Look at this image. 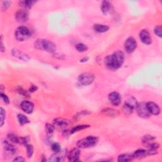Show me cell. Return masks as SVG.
<instances>
[{"label":"cell","mask_w":162,"mask_h":162,"mask_svg":"<svg viewBox=\"0 0 162 162\" xmlns=\"http://www.w3.org/2000/svg\"><path fill=\"white\" fill-rule=\"evenodd\" d=\"M146 106L149 113L154 115H158L160 113V108L159 106L153 102H148L146 103Z\"/></svg>","instance_id":"14"},{"label":"cell","mask_w":162,"mask_h":162,"mask_svg":"<svg viewBox=\"0 0 162 162\" xmlns=\"http://www.w3.org/2000/svg\"><path fill=\"white\" fill-rule=\"evenodd\" d=\"M102 113L105 115L106 116H108V117H116V116H117L118 115V113L117 111H116L113 109L111 108H105L103 110H102Z\"/></svg>","instance_id":"23"},{"label":"cell","mask_w":162,"mask_h":162,"mask_svg":"<svg viewBox=\"0 0 162 162\" xmlns=\"http://www.w3.org/2000/svg\"><path fill=\"white\" fill-rule=\"evenodd\" d=\"M154 32L155 34L160 37H161L162 36V27L161 26H157L155 27Z\"/></svg>","instance_id":"35"},{"label":"cell","mask_w":162,"mask_h":162,"mask_svg":"<svg viewBox=\"0 0 162 162\" xmlns=\"http://www.w3.org/2000/svg\"><path fill=\"white\" fill-rule=\"evenodd\" d=\"M155 138L150 135H146L143 137L142 143L146 147H148L149 144L154 143Z\"/></svg>","instance_id":"18"},{"label":"cell","mask_w":162,"mask_h":162,"mask_svg":"<svg viewBox=\"0 0 162 162\" xmlns=\"http://www.w3.org/2000/svg\"><path fill=\"white\" fill-rule=\"evenodd\" d=\"M7 137H8V139H9V141H11V142H12V143H20V137H19L14 134H12V133H11V134H8Z\"/></svg>","instance_id":"27"},{"label":"cell","mask_w":162,"mask_h":162,"mask_svg":"<svg viewBox=\"0 0 162 162\" xmlns=\"http://www.w3.org/2000/svg\"><path fill=\"white\" fill-rule=\"evenodd\" d=\"M26 149H27V155L28 158H31L33 155V153H34V148H33L32 145L27 144Z\"/></svg>","instance_id":"33"},{"label":"cell","mask_w":162,"mask_h":162,"mask_svg":"<svg viewBox=\"0 0 162 162\" xmlns=\"http://www.w3.org/2000/svg\"><path fill=\"white\" fill-rule=\"evenodd\" d=\"M78 80L81 85L88 86L93 82L94 80V76L93 74L91 73H84L80 75Z\"/></svg>","instance_id":"6"},{"label":"cell","mask_w":162,"mask_h":162,"mask_svg":"<svg viewBox=\"0 0 162 162\" xmlns=\"http://www.w3.org/2000/svg\"><path fill=\"white\" fill-rule=\"evenodd\" d=\"M133 110H134V109H132V108L129 107L128 106H127V105H126V104H124L123 105V111L125 112V113L127 114V115H130L132 113Z\"/></svg>","instance_id":"36"},{"label":"cell","mask_w":162,"mask_h":162,"mask_svg":"<svg viewBox=\"0 0 162 162\" xmlns=\"http://www.w3.org/2000/svg\"><path fill=\"white\" fill-rule=\"evenodd\" d=\"M133 157L132 155L128 154H122L120 155L118 158V161L120 162H127L130 161L132 160Z\"/></svg>","instance_id":"26"},{"label":"cell","mask_w":162,"mask_h":162,"mask_svg":"<svg viewBox=\"0 0 162 162\" xmlns=\"http://www.w3.org/2000/svg\"><path fill=\"white\" fill-rule=\"evenodd\" d=\"M16 92H17L18 93H19L20 94L22 95V96H24V97H26V98H29L30 97V94L28 92V91H27L26 90H25L23 88H22L21 86H19L16 88Z\"/></svg>","instance_id":"29"},{"label":"cell","mask_w":162,"mask_h":162,"mask_svg":"<svg viewBox=\"0 0 162 162\" xmlns=\"http://www.w3.org/2000/svg\"><path fill=\"white\" fill-rule=\"evenodd\" d=\"M31 30L27 27L20 26L16 29L15 31L16 39L19 41H24L31 36Z\"/></svg>","instance_id":"4"},{"label":"cell","mask_w":162,"mask_h":162,"mask_svg":"<svg viewBox=\"0 0 162 162\" xmlns=\"http://www.w3.org/2000/svg\"><path fill=\"white\" fill-rule=\"evenodd\" d=\"M76 49L79 52H85L88 50V46L83 43H79L76 45Z\"/></svg>","instance_id":"30"},{"label":"cell","mask_w":162,"mask_h":162,"mask_svg":"<svg viewBox=\"0 0 162 162\" xmlns=\"http://www.w3.org/2000/svg\"><path fill=\"white\" fill-rule=\"evenodd\" d=\"M89 60V58L88 57H84V59H82L80 60L81 62H86V61H88V60Z\"/></svg>","instance_id":"43"},{"label":"cell","mask_w":162,"mask_h":162,"mask_svg":"<svg viewBox=\"0 0 162 162\" xmlns=\"http://www.w3.org/2000/svg\"><path fill=\"white\" fill-rule=\"evenodd\" d=\"M22 110L27 114H31L34 110V105L29 101H23L20 104Z\"/></svg>","instance_id":"12"},{"label":"cell","mask_w":162,"mask_h":162,"mask_svg":"<svg viewBox=\"0 0 162 162\" xmlns=\"http://www.w3.org/2000/svg\"><path fill=\"white\" fill-rule=\"evenodd\" d=\"M11 53H12V55L14 56L17 58V59L24 61H28L31 59L29 55H28L27 54L22 52V51H20L16 48H14L12 49Z\"/></svg>","instance_id":"10"},{"label":"cell","mask_w":162,"mask_h":162,"mask_svg":"<svg viewBox=\"0 0 162 162\" xmlns=\"http://www.w3.org/2000/svg\"><path fill=\"white\" fill-rule=\"evenodd\" d=\"M125 104L129 107L132 108V109H134V108H136V107H137V106H138V102H137V100L134 98L131 97L130 98H128L127 100H126Z\"/></svg>","instance_id":"24"},{"label":"cell","mask_w":162,"mask_h":162,"mask_svg":"<svg viewBox=\"0 0 162 162\" xmlns=\"http://www.w3.org/2000/svg\"><path fill=\"white\" fill-rule=\"evenodd\" d=\"M124 47L126 51L128 53H131L134 51L137 48V43L134 37H129L127 38L124 44Z\"/></svg>","instance_id":"9"},{"label":"cell","mask_w":162,"mask_h":162,"mask_svg":"<svg viewBox=\"0 0 162 162\" xmlns=\"http://www.w3.org/2000/svg\"><path fill=\"white\" fill-rule=\"evenodd\" d=\"M51 149L53 152L59 153L61 151L60 145L59 143H54L51 146Z\"/></svg>","instance_id":"34"},{"label":"cell","mask_w":162,"mask_h":162,"mask_svg":"<svg viewBox=\"0 0 162 162\" xmlns=\"http://www.w3.org/2000/svg\"><path fill=\"white\" fill-rule=\"evenodd\" d=\"M88 127H89V126H88V125H79V126H77L76 127H73L72 129L70 130V134H74V133L77 132L82 131V130H84V129H85V128H87Z\"/></svg>","instance_id":"25"},{"label":"cell","mask_w":162,"mask_h":162,"mask_svg":"<svg viewBox=\"0 0 162 162\" xmlns=\"http://www.w3.org/2000/svg\"><path fill=\"white\" fill-rule=\"evenodd\" d=\"M111 7V3L108 1H103L101 5V10L103 14H107Z\"/></svg>","instance_id":"20"},{"label":"cell","mask_w":162,"mask_h":162,"mask_svg":"<svg viewBox=\"0 0 162 162\" xmlns=\"http://www.w3.org/2000/svg\"><path fill=\"white\" fill-rule=\"evenodd\" d=\"M25 159L22 156H17L14 160V161H24Z\"/></svg>","instance_id":"41"},{"label":"cell","mask_w":162,"mask_h":162,"mask_svg":"<svg viewBox=\"0 0 162 162\" xmlns=\"http://www.w3.org/2000/svg\"><path fill=\"white\" fill-rule=\"evenodd\" d=\"M108 99L110 103L114 106H118L121 102V96L117 92H112L108 95Z\"/></svg>","instance_id":"11"},{"label":"cell","mask_w":162,"mask_h":162,"mask_svg":"<svg viewBox=\"0 0 162 162\" xmlns=\"http://www.w3.org/2000/svg\"><path fill=\"white\" fill-rule=\"evenodd\" d=\"M29 138H27V137H20L19 143L27 145V143L29 142Z\"/></svg>","instance_id":"38"},{"label":"cell","mask_w":162,"mask_h":162,"mask_svg":"<svg viewBox=\"0 0 162 162\" xmlns=\"http://www.w3.org/2000/svg\"><path fill=\"white\" fill-rule=\"evenodd\" d=\"M37 90V87L36 86H34V85H32L30 88H29V92L30 93H34L35 92V91H36Z\"/></svg>","instance_id":"40"},{"label":"cell","mask_w":162,"mask_h":162,"mask_svg":"<svg viewBox=\"0 0 162 162\" xmlns=\"http://www.w3.org/2000/svg\"><path fill=\"white\" fill-rule=\"evenodd\" d=\"M124 62V55L123 52L117 51L112 55L105 58V64L106 67L111 70H115L119 69Z\"/></svg>","instance_id":"1"},{"label":"cell","mask_w":162,"mask_h":162,"mask_svg":"<svg viewBox=\"0 0 162 162\" xmlns=\"http://www.w3.org/2000/svg\"><path fill=\"white\" fill-rule=\"evenodd\" d=\"M136 110L139 116L141 118H147L149 117V116L151 115L148 109L146 103H141L138 104V106L136 107Z\"/></svg>","instance_id":"7"},{"label":"cell","mask_w":162,"mask_h":162,"mask_svg":"<svg viewBox=\"0 0 162 162\" xmlns=\"http://www.w3.org/2000/svg\"><path fill=\"white\" fill-rule=\"evenodd\" d=\"M1 50L2 52L5 51V48L4 47L3 43V36L1 37Z\"/></svg>","instance_id":"42"},{"label":"cell","mask_w":162,"mask_h":162,"mask_svg":"<svg viewBox=\"0 0 162 162\" xmlns=\"http://www.w3.org/2000/svg\"><path fill=\"white\" fill-rule=\"evenodd\" d=\"M94 30L99 33H103L108 31L109 30L110 27L106 26V25H102V24H95L94 27Z\"/></svg>","instance_id":"19"},{"label":"cell","mask_w":162,"mask_h":162,"mask_svg":"<svg viewBox=\"0 0 162 162\" xmlns=\"http://www.w3.org/2000/svg\"><path fill=\"white\" fill-rule=\"evenodd\" d=\"M11 1H3L2 3V8L3 10H7V8L10 7L11 5Z\"/></svg>","instance_id":"37"},{"label":"cell","mask_w":162,"mask_h":162,"mask_svg":"<svg viewBox=\"0 0 162 162\" xmlns=\"http://www.w3.org/2000/svg\"><path fill=\"white\" fill-rule=\"evenodd\" d=\"M80 151L77 148H74L70 151L68 155V159L70 161H77L79 160Z\"/></svg>","instance_id":"15"},{"label":"cell","mask_w":162,"mask_h":162,"mask_svg":"<svg viewBox=\"0 0 162 162\" xmlns=\"http://www.w3.org/2000/svg\"><path fill=\"white\" fill-rule=\"evenodd\" d=\"M34 46L39 50H43L50 53H55L56 49V45L51 41L43 39H37L34 43Z\"/></svg>","instance_id":"2"},{"label":"cell","mask_w":162,"mask_h":162,"mask_svg":"<svg viewBox=\"0 0 162 162\" xmlns=\"http://www.w3.org/2000/svg\"><path fill=\"white\" fill-rule=\"evenodd\" d=\"M1 97L3 99V101L5 102V104H7V105H8V104L10 103L9 98H8V97L6 96V95H5V94H3V93H1Z\"/></svg>","instance_id":"39"},{"label":"cell","mask_w":162,"mask_h":162,"mask_svg":"<svg viewBox=\"0 0 162 162\" xmlns=\"http://www.w3.org/2000/svg\"><path fill=\"white\" fill-rule=\"evenodd\" d=\"M70 125V122L68 120L62 118H56L53 120V126L57 129L66 131Z\"/></svg>","instance_id":"5"},{"label":"cell","mask_w":162,"mask_h":162,"mask_svg":"<svg viewBox=\"0 0 162 162\" xmlns=\"http://www.w3.org/2000/svg\"><path fill=\"white\" fill-rule=\"evenodd\" d=\"M15 19L19 23L26 22L29 19V12L26 9H21L16 11L15 14Z\"/></svg>","instance_id":"8"},{"label":"cell","mask_w":162,"mask_h":162,"mask_svg":"<svg viewBox=\"0 0 162 162\" xmlns=\"http://www.w3.org/2000/svg\"><path fill=\"white\" fill-rule=\"evenodd\" d=\"M139 37H140V39L141 40V41H142V42L143 43H144L145 44L149 45V44H150L152 42L150 34H149V32L147 30L141 31L140 32Z\"/></svg>","instance_id":"13"},{"label":"cell","mask_w":162,"mask_h":162,"mask_svg":"<svg viewBox=\"0 0 162 162\" xmlns=\"http://www.w3.org/2000/svg\"><path fill=\"white\" fill-rule=\"evenodd\" d=\"M148 155H149L148 151L144 150V149H138L133 153L132 156L134 158H142Z\"/></svg>","instance_id":"17"},{"label":"cell","mask_w":162,"mask_h":162,"mask_svg":"<svg viewBox=\"0 0 162 162\" xmlns=\"http://www.w3.org/2000/svg\"><path fill=\"white\" fill-rule=\"evenodd\" d=\"M17 117H18V120L20 125L22 126V125H24V124H26L29 122V120L27 117H26V116L23 114H19Z\"/></svg>","instance_id":"28"},{"label":"cell","mask_w":162,"mask_h":162,"mask_svg":"<svg viewBox=\"0 0 162 162\" xmlns=\"http://www.w3.org/2000/svg\"><path fill=\"white\" fill-rule=\"evenodd\" d=\"M6 115L5 110H4L3 108H0V118H1V121H0V126L2 127L4 124V121H5Z\"/></svg>","instance_id":"32"},{"label":"cell","mask_w":162,"mask_h":162,"mask_svg":"<svg viewBox=\"0 0 162 162\" xmlns=\"http://www.w3.org/2000/svg\"><path fill=\"white\" fill-rule=\"evenodd\" d=\"M36 3V1H20L19 2L20 6L24 9H30Z\"/></svg>","instance_id":"22"},{"label":"cell","mask_w":162,"mask_h":162,"mask_svg":"<svg viewBox=\"0 0 162 162\" xmlns=\"http://www.w3.org/2000/svg\"><path fill=\"white\" fill-rule=\"evenodd\" d=\"M98 142V138L95 136H88L79 140L77 143L78 148L85 149L96 146Z\"/></svg>","instance_id":"3"},{"label":"cell","mask_w":162,"mask_h":162,"mask_svg":"<svg viewBox=\"0 0 162 162\" xmlns=\"http://www.w3.org/2000/svg\"><path fill=\"white\" fill-rule=\"evenodd\" d=\"M3 147L4 150L10 155H14L16 153V148L14 147V145H12L7 141H3Z\"/></svg>","instance_id":"16"},{"label":"cell","mask_w":162,"mask_h":162,"mask_svg":"<svg viewBox=\"0 0 162 162\" xmlns=\"http://www.w3.org/2000/svg\"><path fill=\"white\" fill-rule=\"evenodd\" d=\"M66 152L65 151H62L61 153V155H59V153H55V154L53 155L50 158H49V160L51 161H60L62 160V158H64V156H65Z\"/></svg>","instance_id":"21"},{"label":"cell","mask_w":162,"mask_h":162,"mask_svg":"<svg viewBox=\"0 0 162 162\" xmlns=\"http://www.w3.org/2000/svg\"><path fill=\"white\" fill-rule=\"evenodd\" d=\"M45 130L47 133V134L51 135L53 133L54 130H55V127L49 123H46L45 126Z\"/></svg>","instance_id":"31"}]
</instances>
